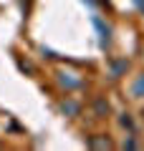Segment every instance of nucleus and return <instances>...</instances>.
Wrapping results in <instances>:
<instances>
[{
    "label": "nucleus",
    "mask_w": 144,
    "mask_h": 151,
    "mask_svg": "<svg viewBox=\"0 0 144 151\" xmlns=\"http://www.w3.org/2000/svg\"><path fill=\"white\" fill-rule=\"evenodd\" d=\"M134 91H137V93H142V91H144V78H142V81H139V86L134 88Z\"/></svg>",
    "instance_id": "obj_1"
}]
</instances>
